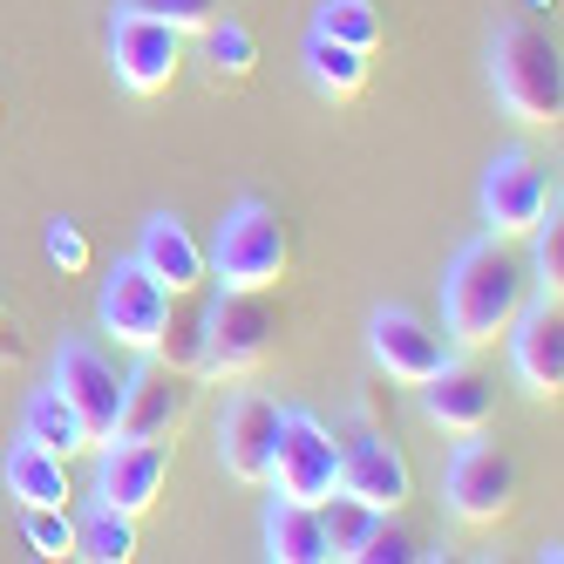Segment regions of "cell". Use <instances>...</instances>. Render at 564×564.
<instances>
[{
	"label": "cell",
	"instance_id": "cell-5",
	"mask_svg": "<svg viewBox=\"0 0 564 564\" xmlns=\"http://www.w3.org/2000/svg\"><path fill=\"white\" fill-rule=\"evenodd\" d=\"M109 68L130 96H164L184 68V34L171 21H150L137 8L109 14Z\"/></svg>",
	"mask_w": 564,
	"mask_h": 564
},
{
	"label": "cell",
	"instance_id": "cell-29",
	"mask_svg": "<svg viewBox=\"0 0 564 564\" xmlns=\"http://www.w3.org/2000/svg\"><path fill=\"white\" fill-rule=\"evenodd\" d=\"M21 538L34 557H75V517L68 503H21Z\"/></svg>",
	"mask_w": 564,
	"mask_h": 564
},
{
	"label": "cell",
	"instance_id": "cell-9",
	"mask_svg": "<svg viewBox=\"0 0 564 564\" xmlns=\"http://www.w3.org/2000/svg\"><path fill=\"white\" fill-rule=\"evenodd\" d=\"M449 510H456V523H503L517 510V463H510V449L482 442V429L463 435L449 456Z\"/></svg>",
	"mask_w": 564,
	"mask_h": 564
},
{
	"label": "cell",
	"instance_id": "cell-20",
	"mask_svg": "<svg viewBox=\"0 0 564 564\" xmlns=\"http://www.w3.org/2000/svg\"><path fill=\"white\" fill-rule=\"evenodd\" d=\"M265 557L272 564H327V531H319L313 503H265Z\"/></svg>",
	"mask_w": 564,
	"mask_h": 564
},
{
	"label": "cell",
	"instance_id": "cell-26",
	"mask_svg": "<svg viewBox=\"0 0 564 564\" xmlns=\"http://www.w3.org/2000/svg\"><path fill=\"white\" fill-rule=\"evenodd\" d=\"M197 42H205V62H212L218 83H246L252 62H259V42H252V28L238 14H212L205 28H197Z\"/></svg>",
	"mask_w": 564,
	"mask_h": 564
},
{
	"label": "cell",
	"instance_id": "cell-6",
	"mask_svg": "<svg viewBox=\"0 0 564 564\" xmlns=\"http://www.w3.org/2000/svg\"><path fill=\"white\" fill-rule=\"evenodd\" d=\"M272 354V313L259 293H218L205 306V381L259 375Z\"/></svg>",
	"mask_w": 564,
	"mask_h": 564
},
{
	"label": "cell",
	"instance_id": "cell-33",
	"mask_svg": "<svg viewBox=\"0 0 564 564\" xmlns=\"http://www.w3.org/2000/svg\"><path fill=\"white\" fill-rule=\"evenodd\" d=\"M0 319H8V306H0Z\"/></svg>",
	"mask_w": 564,
	"mask_h": 564
},
{
	"label": "cell",
	"instance_id": "cell-32",
	"mask_svg": "<svg viewBox=\"0 0 564 564\" xmlns=\"http://www.w3.org/2000/svg\"><path fill=\"white\" fill-rule=\"evenodd\" d=\"M415 557H422V544L409 531H394L388 517H375V531H368V544H360L354 564H415Z\"/></svg>",
	"mask_w": 564,
	"mask_h": 564
},
{
	"label": "cell",
	"instance_id": "cell-11",
	"mask_svg": "<svg viewBox=\"0 0 564 564\" xmlns=\"http://www.w3.org/2000/svg\"><path fill=\"white\" fill-rule=\"evenodd\" d=\"M164 313H171V293L156 286L137 259H116V265H109L102 293H96V319H102V334H109L116 347L150 354L156 334H164Z\"/></svg>",
	"mask_w": 564,
	"mask_h": 564
},
{
	"label": "cell",
	"instance_id": "cell-30",
	"mask_svg": "<svg viewBox=\"0 0 564 564\" xmlns=\"http://www.w3.org/2000/svg\"><path fill=\"white\" fill-rule=\"evenodd\" d=\"M116 8H137V14H150V21H171L177 34H197L225 0H116Z\"/></svg>",
	"mask_w": 564,
	"mask_h": 564
},
{
	"label": "cell",
	"instance_id": "cell-14",
	"mask_svg": "<svg viewBox=\"0 0 564 564\" xmlns=\"http://www.w3.org/2000/svg\"><path fill=\"white\" fill-rule=\"evenodd\" d=\"M171 476V442H96V503L143 517L164 497Z\"/></svg>",
	"mask_w": 564,
	"mask_h": 564
},
{
	"label": "cell",
	"instance_id": "cell-15",
	"mask_svg": "<svg viewBox=\"0 0 564 564\" xmlns=\"http://www.w3.org/2000/svg\"><path fill=\"white\" fill-rule=\"evenodd\" d=\"M272 442H279V401H265L259 388H238L218 415V463L231 482H265L272 469Z\"/></svg>",
	"mask_w": 564,
	"mask_h": 564
},
{
	"label": "cell",
	"instance_id": "cell-10",
	"mask_svg": "<svg viewBox=\"0 0 564 564\" xmlns=\"http://www.w3.org/2000/svg\"><path fill=\"white\" fill-rule=\"evenodd\" d=\"M48 381H55V394L68 401V409L83 415L89 442H109L116 409H123V375H116V360H109L96 340H62V347H55Z\"/></svg>",
	"mask_w": 564,
	"mask_h": 564
},
{
	"label": "cell",
	"instance_id": "cell-2",
	"mask_svg": "<svg viewBox=\"0 0 564 564\" xmlns=\"http://www.w3.org/2000/svg\"><path fill=\"white\" fill-rule=\"evenodd\" d=\"M490 96L510 123H557L564 116V55L544 28L497 21L490 34Z\"/></svg>",
	"mask_w": 564,
	"mask_h": 564
},
{
	"label": "cell",
	"instance_id": "cell-3",
	"mask_svg": "<svg viewBox=\"0 0 564 564\" xmlns=\"http://www.w3.org/2000/svg\"><path fill=\"white\" fill-rule=\"evenodd\" d=\"M286 265H293V238L279 225V212L265 197H238L218 218V238L205 252V279L218 293H265L286 279Z\"/></svg>",
	"mask_w": 564,
	"mask_h": 564
},
{
	"label": "cell",
	"instance_id": "cell-12",
	"mask_svg": "<svg viewBox=\"0 0 564 564\" xmlns=\"http://www.w3.org/2000/svg\"><path fill=\"white\" fill-rule=\"evenodd\" d=\"M510 375L531 401H557L564 388V313L557 300H523V313L510 319Z\"/></svg>",
	"mask_w": 564,
	"mask_h": 564
},
{
	"label": "cell",
	"instance_id": "cell-23",
	"mask_svg": "<svg viewBox=\"0 0 564 564\" xmlns=\"http://www.w3.org/2000/svg\"><path fill=\"white\" fill-rule=\"evenodd\" d=\"M75 557L89 564H130L137 557V517L130 510H109V503H89L75 517Z\"/></svg>",
	"mask_w": 564,
	"mask_h": 564
},
{
	"label": "cell",
	"instance_id": "cell-19",
	"mask_svg": "<svg viewBox=\"0 0 564 564\" xmlns=\"http://www.w3.org/2000/svg\"><path fill=\"white\" fill-rule=\"evenodd\" d=\"M0 482H8V497L14 503H68V463L48 456L42 442H8V456H0Z\"/></svg>",
	"mask_w": 564,
	"mask_h": 564
},
{
	"label": "cell",
	"instance_id": "cell-7",
	"mask_svg": "<svg viewBox=\"0 0 564 564\" xmlns=\"http://www.w3.org/2000/svg\"><path fill=\"white\" fill-rule=\"evenodd\" d=\"M551 177H544V164L531 150H497L490 164H482V191H476V212H482V231L490 238H523L538 225V212L551 205Z\"/></svg>",
	"mask_w": 564,
	"mask_h": 564
},
{
	"label": "cell",
	"instance_id": "cell-16",
	"mask_svg": "<svg viewBox=\"0 0 564 564\" xmlns=\"http://www.w3.org/2000/svg\"><path fill=\"white\" fill-rule=\"evenodd\" d=\"M340 490L347 497H360L368 510H401L415 497V476H409V456L394 449L388 435H375V429H360L354 442H340Z\"/></svg>",
	"mask_w": 564,
	"mask_h": 564
},
{
	"label": "cell",
	"instance_id": "cell-28",
	"mask_svg": "<svg viewBox=\"0 0 564 564\" xmlns=\"http://www.w3.org/2000/svg\"><path fill=\"white\" fill-rule=\"evenodd\" d=\"M313 34L375 55L381 48V14H375V0H319V8H313Z\"/></svg>",
	"mask_w": 564,
	"mask_h": 564
},
{
	"label": "cell",
	"instance_id": "cell-22",
	"mask_svg": "<svg viewBox=\"0 0 564 564\" xmlns=\"http://www.w3.org/2000/svg\"><path fill=\"white\" fill-rule=\"evenodd\" d=\"M300 68L327 102H347V96H360V83H368V55L347 48V42H327V34H306Z\"/></svg>",
	"mask_w": 564,
	"mask_h": 564
},
{
	"label": "cell",
	"instance_id": "cell-18",
	"mask_svg": "<svg viewBox=\"0 0 564 564\" xmlns=\"http://www.w3.org/2000/svg\"><path fill=\"white\" fill-rule=\"evenodd\" d=\"M422 394V415L442 429V435H476V429H490V415H497V394H490V381H482L469 360H442V368L415 388Z\"/></svg>",
	"mask_w": 564,
	"mask_h": 564
},
{
	"label": "cell",
	"instance_id": "cell-4",
	"mask_svg": "<svg viewBox=\"0 0 564 564\" xmlns=\"http://www.w3.org/2000/svg\"><path fill=\"white\" fill-rule=\"evenodd\" d=\"M265 482L286 503H327L340 490V435L313 409H279V442H272Z\"/></svg>",
	"mask_w": 564,
	"mask_h": 564
},
{
	"label": "cell",
	"instance_id": "cell-13",
	"mask_svg": "<svg viewBox=\"0 0 564 564\" xmlns=\"http://www.w3.org/2000/svg\"><path fill=\"white\" fill-rule=\"evenodd\" d=\"M368 354H375V368L401 388H422L442 360H449V347H442V334L429 327L422 313L409 306H375L368 313Z\"/></svg>",
	"mask_w": 564,
	"mask_h": 564
},
{
	"label": "cell",
	"instance_id": "cell-24",
	"mask_svg": "<svg viewBox=\"0 0 564 564\" xmlns=\"http://www.w3.org/2000/svg\"><path fill=\"white\" fill-rule=\"evenodd\" d=\"M164 368L205 381V306H184V293H171V313H164V334L150 347Z\"/></svg>",
	"mask_w": 564,
	"mask_h": 564
},
{
	"label": "cell",
	"instance_id": "cell-1",
	"mask_svg": "<svg viewBox=\"0 0 564 564\" xmlns=\"http://www.w3.org/2000/svg\"><path fill=\"white\" fill-rule=\"evenodd\" d=\"M523 300H531V272H523V259L503 246V238H469V246H456L449 272H442V334H449L463 354L490 347L497 334H510V319L523 313Z\"/></svg>",
	"mask_w": 564,
	"mask_h": 564
},
{
	"label": "cell",
	"instance_id": "cell-25",
	"mask_svg": "<svg viewBox=\"0 0 564 564\" xmlns=\"http://www.w3.org/2000/svg\"><path fill=\"white\" fill-rule=\"evenodd\" d=\"M523 238H531V259H523L531 293L538 300H564V205H557V191H551V205L538 212V225Z\"/></svg>",
	"mask_w": 564,
	"mask_h": 564
},
{
	"label": "cell",
	"instance_id": "cell-21",
	"mask_svg": "<svg viewBox=\"0 0 564 564\" xmlns=\"http://www.w3.org/2000/svg\"><path fill=\"white\" fill-rule=\"evenodd\" d=\"M21 435H28V442H42V449H48V456H62V463H75V456H89V449H96L89 429H83V415H75L68 401L55 394V381L28 394V409H21Z\"/></svg>",
	"mask_w": 564,
	"mask_h": 564
},
{
	"label": "cell",
	"instance_id": "cell-31",
	"mask_svg": "<svg viewBox=\"0 0 564 564\" xmlns=\"http://www.w3.org/2000/svg\"><path fill=\"white\" fill-rule=\"evenodd\" d=\"M42 252L62 272H89V238H83V225H75V218H48L42 225Z\"/></svg>",
	"mask_w": 564,
	"mask_h": 564
},
{
	"label": "cell",
	"instance_id": "cell-27",
	"mask_svg": "<svg viewBox=\"0 0 564 564\" xmlns=\"http://www.w3.org/2000/svg\"><path fill=\"white\" fill-rule=\"evenodd\" d=\"M313 510H319V531H327V557H340V564L360 557V544H368L375 517H381V510H368V503L347 497V490H334L327 503H313Z\"/></svg>",
	"mask_w": 564,
	"mask_h": 564
},
{
	"label": "cell",
	"instance_id": "cell-8",
	"mask_svg": "<svg viewBox=\"0 0 564 564\" xmlns=\"http://www.w3.org/2000/svg\"><path fill=\"white\" fill-rule=\"evenodd\" d=\"M191 415V375L164 368L156 354H143L123 375V409H116L109 442H171Z\"/></svg>",
	"mask_w": 564,
	"mask_h": 564
},
{
	"label": "cell",
	"instance_id": "cell-17",
	"mask_svg": "<svg viewBox=\"0 0 564 564\" xmlns=\"http://www.w3.org/2000/svg\"><path fill=\"white\" fill-rule=\"evenodd\" d=\"M130 259H137L164 293H184V300H191L197 286H205V246L191 238V225H184L177 212H150Z\"/></svg>",
	"mask_w": 564,
	"mask_h": 564
}]
</instances>
